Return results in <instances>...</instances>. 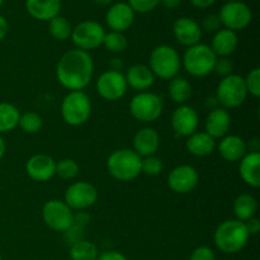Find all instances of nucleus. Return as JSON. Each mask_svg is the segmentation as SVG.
I'll use <instances>...</instances> for the list:
<instances>
[{"mask_svg":"<svg viewBox=\"0 0 260 260\" xmlns=\"http://www.w3.org/2000/svg\"><path fill=\"white\" fill-rule=\"evenodd\" d=\"M94 74V62L90 53L74 48L63 53L56 65L58 83L70 91L83 90L90 84Z\"/></svg>","mask_w":260,"mask_h":260,"instance_id":"obj_1","label":"nucleus"},{"mask_svg":"<svg viewBox=\"0 0 260 260\" xmlns=\"http://www.w3.org/2000/svg\"><path fill=\"white\" fill-rule=\"evenodd\" d=\"M245 223L239 220H226L217 226L213 235L215 245L225 254H236L243 250L249 240Z\"/></svg>","mask_w":260,"mask_h":260,"instance_id":"obj_2","label":"nucleus"},{"mask_svg":"<svg viewBox=\"0 0 260 260\" xmlns=\"http://www.w3.org/2000/svg\"><path fill=\"white\" fill-rule=\"evenodd\" d=\"M141 159L134 150H116L107 160V169L114 179L131 182L141 174Z\"/></svg>","mask_w":260,"mask_h":260,"instance_id":"obj_3","label":"nucleus"},{"mask_svg":"<svg viewBox=\"0 0 260 260\" xmlns=\"http://www.w3.org/2000/svg\"><path fill=\"white\" fill-rule=\"evenodd\" d=\"M216 60L217 56L210 46L205 43H197L188 47L183 55L182 63L189 75L194 78H203L212 73Z\"/></svg>","mask_w":260,"mask_h":260,"instance_id":"obj_4","label":"nucleus"},{"mask_svg":"<svg viewBox=\"0 0 260 260\" xmlns=\"http://www.w3.org/2000/svg\"><path fill=\"white\" fill-rule=\"evenodd\" d=\"M91 113L90 98L83 90L70 91L61 103V116L65 123L78 127L86 123Z\"/></svg>","mask_w":260,"mask_h":260,"instance_id":"obj_5","label":"nucleus"},{"mask_svg":"<svg viewBox=\"0 0 260 260\" xmlns=\"http://www.w3.org/2000/svg\"><path fill=\"white\" fill-rule=\"evenodd\" d=\"M182 66V58L174 47L168 45L157 46L150 55V70L154 76L162 80H172L178 76Z\"/></svg>","mask_w":260,"mask_h":260,"instance_id":"obj_6","label":"nucleus"},{"mask_svg":"<svg viewBox=\"0 0 260 260\" xmlns=\"http://www.w3.org/2000/svg\"><path fill=\"white\" fill-rule=\"evenodd\" d=\"M215 98L225 109L240 107L248 98V90L243 76L236 74L225 76L218 83Z\"/></svg>","mask_w":260,"mask_h":260,"instance_id":"obj_7","label":"nucleus"},{"mask_svg":"<svg viewBox=\"0 0 260 260\" xmlns=\"http://www.w3.org/2000/svg\"><path fill=\"white\" fill-rule=\"evenodd\" d=\"M162 99L150 91H140L129 102V112L140 122H155L162 113Z\"/></svg>","mask_w":260,"mask_h":260,"instance_id":"obj_8","label":"nucleus"},{"mask_svg":"<svg viewBox=\"0 0 260 260\" xmlns=\"http://www.w3.org/2000/svg\"><path fill=\"white\" fill-rule=\"evenodd\" d=\"M104 36L106 30L103 25L95 20H84L78 23L71 30V40L74 45L76 48L86 52L103 45Z\"/></svg>","mask_w":260,"mask_h":260,"instance_id":"obj_9","label":"nucleus"},{"mask_svg":"<svg viewBox=\"0 0 260 260\" xmlns=\"http://www.w3.org/2000/svg\"><path fill=\"white\" fill-rule=\"evenodd\" d=\"M73 210L61 200H50L43 205L42 218L46 226L53 231L65 233L74 225Z\"/></svg>","mask_w":260,"mask_h":260,"instance_id":"obj_10","label":"nucleus"},{"mask_svg":"<svg viewBox=\"0 0 260 260\" xmlns=\"http://www.w3.org/2000/svg\"><path fill=\"white\" fill-rule=\"evenodd\" d=\"M218 18L221 20V24L225 25L226 29H230L236 32L241 30L250 24L253 19V13L251 9L243 2H229L221 8Z\"/></svg>","mask_w":260,"mask_h":260,"instance_id":"obj_11","label":"nucleus"},{"mask_svg":"<svg viewBox=\"0 0 260 260\" xmlns=\"http://www.w3.org/2000/svg\"><path fill=\"white\" fill-rule=\"evenodd\" d=\"M98 200V189L91 183L76 182L66 189L63 202L75 211H83L91 207Z\"/></svg>","mask_w":260,"mask_h":260,"instance_id":"obj_12","label":"nucleus"},{"mask_svg":"<svg viewBox=\"0 0 260 260\" xmlns=\"http://www.w3.org/2000/svg\"><path fill=\"white\" fill-rule=\"evenodd\" d=\"M126 79L121 71L107 70L96 80V91L106 101H118L126 94Z\"/></svg>","mask_w":260,"mask_h":260,"instance_id":"obj_13","label":"nucleus"},{"mask_svg":"<svg viewBox=\"0 0 260 260\" xmlns=\"http://www.w3.org/2000/svg\"><path fill=\"white\" fill-rule=\"evenodd\" d=\"M200 182L198 172L190 165H179L168 175V185L177 194H187L196 189Z\"/></svg>","mask_w":260,"mask_h":260,"instance_id":"obj_14","label":"nucleus"},{"mask_svg":"<svg viewBox=\"0 0 260 260\" xmlns=\"http://www.w3.org/2000/svg\"><path fill=\"white\" fill-rule=\"evenodd\" d=\"M200 117L193 107L183 104L174 109L172 114V127L178 136L189 137L197 132Z\"/></svg>","mask_w":260,"mask_h":260,"instance_id":"obj_15","label":"nucleus"},{"mask_svg":"<svg viewBox=\"0 0 260 260\" xmlns=\"http://www.w3.org/2000/svg\"><path fill=\"white\" fill-rule=\"evenodd\" d=\"M25 172L35 182H48L56 175V161L46 154H36L25 162Z\"/></svg>","mask_w":260,"mask_h":260,"instance_id":"obj_16","label":"nucleus"},{"mask_svg":"<svg viewBox=\"0 0 260 260\" xmlns=\"http://www.w3.org/2000/svg\"><path fill=\"white\" fill-rule=\"evenodd\" d=\"M173 33H174L175 40L180 45L187 46V47L197 45L202 38L201 25L194 19L188 17H180L175 20L173 25Z\"/></svg>","mask_w":260,"mask_h":260,"instance_id":"obj_17","label":"nucleus"},{"mask_svg":"<svg viewBox=\"0 0 260 260\" xmlns=\"http://www.w3.org/2000/svg\"><path fill=\"white\" fill-rule=\"evenodd\" d=\"M135 20V12L127 3H116L108 9L106 22L113 32H121L128 29Z\"/></svg>","mask_w":260,"mask_h":260,"instance_id":"obj_18","label":"nucleus"},{"mask_svg":"<svg viewBox=\"0 0 260 260\" xmlns=\"http://www.w3.org/2000/svg\"><path fill=\"white\" fill-rule=\"evenodd\" d=\"M160 146V136L151 127L139 129L134 137V151L139 156L146 157L156 154Z\"/></svg>","mask_w":260,"mask_h":260,"instance_id":"obj_19","label":"nucleus"},{"mask_svg":"<svg viewBox=\"0 0 260 260\" xmlns=\"http://www.w3.org/2000/svg\"><path fill=\"white\" fill-rule=\"evenodd\" d=\"M231 127L230 113L225 108H215L210 112L206 118V134L212 139H222L228 135Z\"/></svg>","mask_w":260,"mask_h":260,"instance_id":"obj_20","label":"nucleus"},{"mask_svg":"<svg viewBox=\"0 0 260 260\" xmlns=\"http://www.w3.org/2000/svg\"><path fill=\"white\" fill-rule=\"evenodd\" d=\"M127 86H131L132 89L139 91H146L152 86L155 81V76L149 66L136 63V65L129 66L128 70L124 74Z\"/></svg>","mask_w":260,"mask_h":260,"instance_id":"obj_21","label":"nucleus"},{"mask_svg":"<svg viewBox=\"0 0 260 260\" xmlns=\"http://www.w3.org/2000/svg\"><path fill=\"white\" fill-rule=\"evenodd\" d=\"M25 8L35 19L50 22L60 14L61 0H25Z\"/></svg>","mask_w":260,"mask_h":260,"instance_id":"obj_22","label":"nucleus"},{"mask_svg":"<svg viewBox=\"0 0 260 260\" xmlns=\"http://www.w3.org/2000/svg\"><path fill=\"white\" fill-rule=\"evenodd\" d=\"M239 173L244 182L253 188L260 185V154L259 151L246 152L240 160Z\"/></svg>","mask_w":260,"mask_h":260,"instance_id":"obj_23","label":"nucleus"},{"mask_svg":"<svg viewBox=\"0 0 260 260\" xmlns=\"http://www.w3.org/2000/svg\"><path fill=\"white\" fill-rule=\"evenodd\" d=\"M248 151L246 142L236 135H229L222 137V140L218 144V152L226 161H240L245 156Z\"/></svg>","mask_w":260,"mask_h":260,"instance_id":"obj_24","label":"nucleus"},{"mask_svg":"<svg viewBox=\"0 0 260 260\" xmlns=\"http://www.w3.org/2000/svg\"><path fill=\"white\" fill-rule=\"evenodd\" d=\"M238 46L239 37L236 32L223 28L215 33L211 48L217 57H228L235 52Z\"/></svg>","mask_w":260,"mask_h":260,"instance_id":"obj_25","label":"nucleus"},{"mask_svg":"<svg viewBox=\"0 0 260 260\" xmlns=\"http://www.w3.org/2000/svg\"><path fill=\"white\" fill-rule=\"evenodd\" d=\"M185 146L189 154L198 157H206L215 151L216 141L206 132H194L188 137Z\"/></svg>","mask_w":260,"mask_h":260,"instance_id":"obj_26","label":"nucleus"},{"mask_svg":"<svg viewBox=\"0 0 260 260\" xmlns=\"http://www.w3.org/2000/svg\"><path fill=\"white\" fill-rule=\"evenodd\" d=\"M256 211H258V202L255 197L249 193H243L234 201V213L236 216V220L245 222L249 218L255 216Z\"/></svg>","mask_w":260,"mask_h":260,"instance_id":"obj_27","label":"nucleus"},{"mask_svg":"<svg viewBox=\"0 0 260 260\" xmlns=\"http://www.w3.org/2000/svg\"><path fill=\"white\" fill-rule=\"evenodd\" d=\"M168 93H169L170 99L174 103L183 106L192 96V85L185 78L175 76L170 80L169 86H168Z\"/></svg>","mask_w":260,"mask_h":260,"instance_id":"obj_28","label":"nucleus"},{"mask_svg":"<svg viewBox=\"0 0 260 260\" xmlns=\"http://www.w3.org/2000/svg\"><path fill=\"white\" fill-rule=\"evenodd\" d=\"M20 118V112L13 104L2 102L0 103V134L10 132L18 126Z\"/></svg>","mask_w":260,"mask_h":260,"instance_id":"obj_29","label":"nucleus"},{"mask_svg":"<svg viewBox=\"0 0 260 260\" xmlns=\"http://www.w3.org/2000/svg\"><path fill=\"white\" fill-rule=\"evenodd\" d=\"M69 255L71 260H96L99 254L95 244L83 239L70 245Z\"/></svg>","mask_w":260,"mask_h":260,"instance_id":"obj_30","label":"nucleus"},{"mask_svg":"<svg viewBox=\"0 0 260 260\" xmlns=\"http://www.w3.org/2000/svg\"><path fill=\"white\" fill-rule=\"evenodd\" d=\"M48 30H50V35L52 36L55 40L57 41H66L68 38L71 37V27L70 22H69L66 18L57 15V17L52 18V19L48 22Z\"/></svg>","mask_w":260,"mask_h":260,"instance_id":"obj_31","label":"nucleus"},{"mask_svg":"<svg viewBox=\"0 0 260 260\" xmlns=\"http://www.w3.org/2000/svg\"><path fill=\"white\" fill-rule=\"evenodd\" d=\"M103 45L106 46L107 50L111 51V52L121 53L126 50L128 42H127V38L123 33L111 30V32L106 33V36H104Z\"/></svg>","mask_w":260,"mask_h":260,"instance_id":"obj_32","label":"nucleus"},{"mask_svg":"<svg viewBox=\"0 0 260 260\" xmlns=\"http://www.w3.org/2000/svg\"><path fill=\"white\" fill-rule=\"evenodd\" d=\"M18 126L27 134H37L42 128L43 121L40 114L35 113V112H25V113L20 114Z\"/></svg>","mask_w":260,"mask_h":260,"instance_id":"obj_33","label":"nucleus"},{"mask_svg":"<svg viewBox=\"0 0 260 260\" xmlns=\"http://www.w3.org/2000/svg\"><path fill=\"white\" fill-rule=\"evenodd\" d=\"M79 165L74 159H61L56 162V174L62 179H73L78 175Z\"/></svg>","mask_w":260,"mask_h":260,"instance_id":"obj_34","label":"nucleus"},{"mask_svg":"<svg viewBox=\"0 0 260 260\" xmlns=\"http://www.w3.org/2000/svg\"><path fill=\"white\" fill-rule=\"evenodd\" d=\"M162 168H164V165H162L161 159L155 156V155L141 159V173L150 175V177L159 175L162 172Z\"/></svg>","mask_w":260,"mask_h":260,"instance_id":"obj_35","label":"nucleus"},{"mask_svg":"<svg viewBox=\"0 0 260 260\" xmlns=\"http://www.w3.org/2000/svg\"><path fill=\"white\" fill-rule=\"evenodd\" d=\"M244 81H245L248 94L255 96V98L260 96V70L258 68L250 70V73L246 75Z\"/></svg>","mask_w":260,"mask_h":260,"instance_id":"obj_36","label":"nucleus"},{"mask_svg":"<svg viewBox=\"0 0 260 260\" xmlns=\"http://www.w3.org/2000/svg\"><path fill=\"white\" fill-rule=\"evenodd\" d=\"M127 4L135 13H149L160 4V0H128Z\"/></svg>","mask_w":260,"mask_h":260,"instance_id":"obj_37","label":"nucleus"},{"mask_svg":"<svg viewBox=\"0 0 260 260\" xmlns=\"http://www.w3.org/2000/svg\"><path fill=\"white\" fill-rule=\"evenodd\" d=\"M233 62H231L230 60H229L228 57H217V60H216V63H215V68H213V71H215L217 75H221V76H229L233 74Z\"/></svg>","mask_w":260,"mask_h":260,"instance_id":"obj_38","label":"nucleus"},{"mask_svg":"<svg viewBox=\"0 0 260 260\" xmlns=\"http://www.w3.org/2000/svg\"><path fill=\"white\" fill-rule=\"evenodd\" d=\"M189 260H216L215 253L210 246H198L190 254Z\"/></svg>","mask_w":260,"mask_h":260,"instance_id":"obj_39","label":"nucleus"},{"mask_svg":"<svg viewBox=\"0 0 260 260\" xmlns=\"http://www.w3.org/2000/svg\"><path fill=\"white\" fill-rule=\"evenodd\" d=\"M221 20L218 18V15L216 14H210L207 17L203 18L202 27L203 29L207 30V32H217V30L221 29Z\"/></svg>","mask_w":260,"mask_h":260,"instance_id":"obj_40","label":"nucleus"},{"mask_svg":"<svg viewBox=\"0 0 260 260\" xmlns=\"http://www.w3.org/2000/svg\"><path fill=\"white\" fill-rule=\"evenodd\" d=\"M245 228L248 230L249 235H256V234L260 231V220L256 218L255 216L251 218H249L248 221H245Z\"/></svg>","mask_w":260,"mask_h":260,"instance_id":"obj_41","label":"nucleus"},{"mask_svg":"<svg viewBox=\"0 0 260 260\" xmlns=\"http://www.w3.org/2000/svg\"><path fill=\"white\" fill-rule=\"evenodd\" d=\"M96 260H128V259H127L123 254L119 253V251L108 250V251H104V253L99 254L98 259Z\"/></svg>","mask_w":260,"mask_h":260,"instance_id":"obj_42","label":"nucleus"},{"mask_svg":"<svg viewBox=\"0 0 260 260\" xmlns=\"http://www.w3.org/2000/svg\"><path fill=\"white\" fill-rule=\"evenodd\" d=\"M215 2L216 0H190L193 7L198 8V9H206V8H210Z\"/></svg>","mask_w":260,"mask_h":260,"instance_id":"obj_43","label":"nucleus"},{"mask_svg":"<svg viewBox=\"0 0 260 260\" xmlns=\"http://www.w3.org/2000/svg\"><path fill=\"white\" fill-rule=\"evenodd\" d=\"M8 29H9V24H8V20L5 19L3 15H0V41L4 40L5 36L8 35Z\"/></svg>","mask_w":260,"mask_h":260,"instance_id":"obj_44","label":"nucleus"},{"mask_svg":"<svg viewBox=\"0 0 260 260\" xmlns=\"http://www.w3.org/2000/svg\"><path fill=\"white\" fill-rule=\"evenodd\" d=\"M160 3L168 9H175V8L179 7L182 0H160Z\"/></svg>","mask_w":260,"mask_h":260,"instance_id":"obj_45","label":"nucleus"},{"mask_svg":"<svg viewBox=\"0 0 260 260\" xmlns=\"http://www.w3.org/2000/svg\"><path fill=\"white\" fill-rule=\"evenodd\" d=\"M5 151H7V145H5L4 139H3L2 135H0V160H2L3 156H4Z\"/></svg>","mask_w":260,"mask_h":260,"instance_id":"obj_46","label":"nucleus"},{"mask_svg":"<svg viewBox=\"0 0 260 260\" xmlns=\"http://www.w3.org/2000/svg\"><path fill=\"white\" fill-rule=\"evenodd\" d=\"M95 4H99V5H109L113 3V0H93Z\"/></svg>","mask_w":260,"mask_h":260,"instance_id":"obj_47","label":"nucleus"},{"mask_svg":"<svg viewBox=\"0 0 260 260\" xmlns=\"http://www.w3.org/2000/svg\"><path fill=\"white\" fill-rule=\"evenodd\" d=\"M229 2H239V0H228V3Z\"/></svg>","mask_w":260,"mask_h":260,"instance_id":"obj_48","label":"nucleus"},{"mask_svg":"<svg viewBox=\"0 0 260 260\" xmlns=\"http://www.w3.org/2000/svg\"><path fill=\"white\" fill-rule=\"evenodd\" d=\"M3 2H4V0H0V7H2V5H3Z\"/></svg>","mask_w":260,"mask_h":260,"instance_id":"obj_49","label":"nucleus"},{"mask_svg":"<svg viewBox=\"0 0 260 260\" xmlns=\"http://www.w3.org/2000/svg\"><path fill=\"white\" fill-rule=\"evenodd\" d=\"M0 260H3V258H2V255H0Z\"/></svg>","mask_w":260,"mask_h":260,"instance_id":"obj_50","label":"nucleus"}]
</instances>
